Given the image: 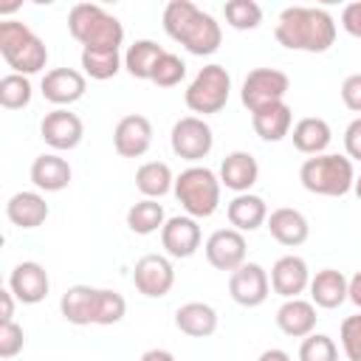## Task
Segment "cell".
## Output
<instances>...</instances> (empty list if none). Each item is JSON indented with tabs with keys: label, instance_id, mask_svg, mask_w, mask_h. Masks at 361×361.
<instances>
[{
	"label": "cell",
	"instance_id": "obj_1",
	"mask_svg": "<svg viewBox=\"0 0 361 361\" xmlns=\"http://www.w3.org/2000/svg\"><path fill=\"white\" fill-rule=\"evenodd\" d=\"M274 37L288 51L324 54L336 42V20L319 6H288L276 17Z\"/></svg>",
	"mask_w": 361,
	"mask_h": 361
},
{
	"label": "cell",
	"instance_id": "obj_2",
	"mask_svg": "<svg viewBox=\"0 0 361 361\" xmlns=\"http://www.w3.org/2000/svg\"><path fill=\"white\" fill-rule=\"evenodd\" d=\"M161 20H164V31L195 56H209L223 42L220 23L209 11L197 8L192 0H169L164 6Z\"/></svg>",
	"mask_w": 361,
	"mask_h": 361
},
{
	"label": "cell",
	"instance_id": "obj_3",
	"mask_svg": "<svg viewBox=\"0 0 361 361\" xmlns=\"http://www.w3.org/2000/svg\"><path fill=\"white\" fill-rule=\"evenodd\" d=\"M299 180L310 195L344 197L355 186V169L347 155L322 152V155L305 158V164L299 166Z\"/></svg>",
	"mask_w": 361,
	"mask_h": 361
},
{
	"label": "cell",
	"instance_id": "obj_4",
	"mask_svg": "<svg viewBox=\"0 0 361 361\" xmlns=\"http://www.w3.org/2000/svg\"><path fill=\"white\" fill-rule=\"evenodd\" d=\"M68 31L82 48H113L124 42V25L118 17L96 3H76L68 14Z\"/></svg>",
	"mask_w": 361,
	"mask_h": 361
},
{
	"label": "cell",
	"instance_id": "obj_5",
	"mask_svg": "<svg viewBox=\"0 0 361 361\" xmlns=\"http://www.w3.org/2000/svg\"><path fill=\"white\" fill-rule=\"evenodd\" d=\"M0 54L11 68V73H20V76L39 73L48 65L45 42L20 20L0 23Z\"/></svg>",
	"mask_w": 361,
	"mask_h": 361
},
{
	"label": "cell",
	"instance_id": "obj_6",
	"mask_svg": "<svg viewBox=\"0 0 361 361\" xmlns=\"http://www.w3.org/2000/svg\"><path fill=\"white\" fill-rule=\"evenodd\" d=\"M220 175H214L209 166H200V164H192L186 166L178 178H175V197L180 203V209L200 220V217H212L220 206Z\"/></svg>",
	"mask_w": 361,
	"mask_h": 361
},
{
	"label": "cell",
	"instance_id": "obj_7",
	"mask_svg": "<svg viewBox=\"0 0 361 361\" xmlns=\"http://www.w3.org/2000/svg\"><path fill=\"white\" fill-rule=\"evenodd\" d=\"M228 93H231V76L223 65L212 62V65H203L195 79L189 82L186 93H183V102L192 113H197L200 118L203 116H212V113H220L228 102Z\"/></svg>",
	"mask_w": 361,
	"mask_h": 361
},
{
	"label": "cell",
	"instance_id": "obj_8",
	"mask_svg": "<svg viewBox=\"0 0 361 361\" xmlns=\"http://www.w3.org/2000/svg\"><path fill=\"white\" fill-rule=\"evenodd\" d=\"M288 90H290L288 73H282V71H276V68H254V71L243 79L240 102H243V107H248V113H254V110H259V107L285 102Z\"/></svg>",
	"mask_w": 361,
	"mask_h": 361
},
{
	"label": "cell",
	"instance_id": "obj_9",
	"mask_svg": "<svg viewBox=\"0 0 361 361\" xmlns=\"http://www.w3.org/2000/svg\"><path fill=\"white\" fill-rule=\"evenodd\" d=\"M169 144H172V152L183 161H203L212 147H214V133L212 127L200 118V116H183L172 124V133H169Z\"/></svg>",
	"mask_w": 361,
	"mask_h": 361
},
{
	"label": "cell",
	"instance_id": "obj_10",
	"mask_svg": "<svg viewBox=\"0 0 361 361\" xmlns=\"http://www.w3.org/2000/svg\"><path fill=\"white\" fill-rule=\"evenodd\" d=\"M39 135L42 141L56 149V152H68V149H76L82 144V135H85V124L76 113H71L68 107H56L51 113L42 116L39 121Z\"/></svg>",
	"mask_w": 361,
	"mask_h": 361
},
{
	"label": "cell",
	"instance_id": "obj_11",
	"mask_svg": "<svg viewBox=\"0 0 361 361\" xmlns=\"http://www.w3.org/2000/svg\"><path fill=\"white\" fill-rule=\"evenodd\" d=\"M133 285L147 299H161L175 285V268L164 254H144L133 268Z\"/></svg>",
	"mask_w": 361,
	"mask_h": 361
},
{
	"label": "cell",
	"instance_id": "obj_12",
	"mask_svg": "<svg viewBox=\"0 0 361 361\" xmlns=\"http://www.w3.org/2000/svg\"><path fill=\"white\" fill-rule=\"evenodd\" d=\"M203 251H206V259H209L212 268L231 274L240 265H245L248 243H245L243 231H237V228H217V231L209 234Z\"/></svg>",
	"mask_w": 361,
	"mask_h": 361
},
{
	"label": "cell",
	"instance_id": "obj_13",
	"mask_svg": "<svg viewBox=\"0 0 361 361\" xmlns=\"http://www.w3.org/2000/svg\"><path fill=\"white\" fill-rule=\"evenodd\" d=\"M271 293L268 271L257 262H245L228 274V296L243 307H259Z\"/></svg>",
	"mask_w": 361,
	"mask_h": 361
},
{
	"label": "cell",
	"instance_id": "obj_14",
	"mask_svg": "<svg viewBox=\"0 0 361 361\" xmlns=\"http://www.w3.org/2000/svg\"><path fill=\"white\" fill-rule=\"evenodd\" d=\"M152 147V121L141 113H130L118 118L113 130V149L121 158H141Z\"/></svg>",
	"mask_w": 361,
	"mask_h": 361
},
{
	"label": "cell",
	"instance_id": "obj_15",
	"mask_svg": "<svg viewBox=\"0 0 361 361\" xmlns=\"http://www.w3.org/2000/svg\"><path fill=\"white\" fill-rule=\"evenodd\" d=\"M200 226L195 217L189 214H175V217H166L164 228H161V245L169 257L175 259H186L192 257L197 248H200Z\"/></svg>",
	"mask_w": 361,
	"mask_h": 361
},
{
	"label": "cell",
	"instance_id": "obj_16",
	"mask_svg": "<svg viewBox=\"0 0 361 361\" xmlns=\"http://www.w3.org/2000/svg\"><path fill=\"white\" fill-rule=\"evenodd\" d=\"M8 290L14 293L17 302L23 305H37L48 296L51 290V279H48V271L34 262V259H25V262H17L8 274Z\"/></svg>",
	"mask_w": 361,
	"mask_h": 361
},
{
	"label": "cell",
	"instance_id": "obj_17",
	"mask_svg": "<svg viewBox=\"0 0 361 361\" xmlns=\"http://www.w3.org/2000/svg\"><path fill=\"white\" fill-rule=\"evenodd\" d=\"M39 90L51 104L68 107V104H73L85 96L87 79L76 68H54V71H45V76L39 82Z\"/></svg>",
	"mask_w": 361,
	"mask_h": 361
},
{
	"label": "cell",
	"instance_id": "obj_18",
	"mask_svg": "<svg viewBox=\"0 0 361 361\" xmlns=\"http://www.w3.org/2000/svg\"><path fill=\"white\" fill-rule=\"evenodd\" d=\"M271 288L282 299H299L310 288V268L302 257L285 254L271 268Z\"/></svg>",
	"mask_w": 361,
	"mask_h": 361
},
{
	"label": "cell",
	"instance_id": "obj_19",
	"mask_svg": "<svg viewBox=\"0 0 361 361\" xmlns=\"http://www.w3.org/2000/svg\"><path fill=\"white\" fill-rule=\"evenodd\" d=\"M271 237L285 245V248H296L302 245L307 237H310V223L307 217L299 212V209H290V206H282V209H274L265 220Z\"/></svg>",
	"mask_w": 361,
	"mask_h": 361
},
{
	"label": "cell",
	"instance_id": "obj_20",
	"mask_svg": "<svg viewBox=\"0 0 361 361\" xmlns=\"http://www.w3.org/2000/svg\"><path fill=\"white\" fill-rule=\"evenodd\" d=\"M259 180V164L251 152L245 149H234L223 158L220 164V183L237 195L251 192V186Z\"/></svg>",
	"mask_w": 361,
	"mask_h": 361
},
{
	"label": "cell",
	"instance_id": "obj_21",
	"mask_svg": "<svg viewBox=\"0 0 361 361\" xmlns=\"http://www.w3.org/2000/svg\"><path fill=\"white\" fill-rule=\"evenodd\" d=\"M96 310H99V288L90 285H71L59 299L62 319L76 327L96 324Z\"/></svg>",
	"mask_w": 361,
	"mask_h": 361
},
{
	"label": "cell",
	"instance_id": "obj_22",
	"mask_svg": "<svg viewBox=\"0 0 361 361\" xmlns=\"http://www.w3.org/2000/svg\"><path fill=\"white\" fill-rule=\"evenodd\" d=\"M316 305L307 302V299H285L276 310V327L290 336V338H305L310 333H316Z\"/></svg>",
	"mask_w": 361,
	"mask_h": 361
},
{
	"label": "cell",
	"instance_id": "obj_23",
	"mask_svg": "<svg viewBox=\"0 0 361 361\" xmlns=\"http://www.w3.org/2000/svg\"><path fill=\"white\" fill-rule=\"evenodd\" d=\"M347 288H350V279L336 271V268H322L310 276V302L316 307H324V310H336L347 302Z\"/></svg>",
	"mask_w": 361,
	"mask_h": 361
},
{
	"label": "cell",
	"instance_id": "obj_24",
	"mask_svg": "<svg viewBox=\"0 0 361 361\" xmlns=\"http://www.w3.org/2000/svg\"><path fill=\"white\" fill-rule=\"evenodd\" d=\"M251 127L254 133L262 138V141H282L285 135H290L293 130V110L290 104L285 102H276V104H268V107H259L251 113Z\"/></svg>",
	"mask_w": 361,
	"mask_h": 361
},
{
	"label": "cell",
	"instance_id": "obj_25",
	"mask_svg": "<svg viewBox=\"0 0 361 361\" xmlns=\"http://www.w3.org/2000/svg\"><path fill=\"white\" fill-rule=\"evenodd\" d=\"M28 175H31V183H34L39 192H62V189L71 183V178H73L71 164H68L62 155H56V152H42V155H37Z\"/></svg>",
	"mask_w": 361,
	"mask_h": 361
},
{
	"label": "cell",
	"instance_id": "obj_26",
	"mask_svg": "<svg viewBox=\"0 0 361 361\" xmlns=\"http://www.w3.org/2000/svg\"><path fill=\"white\" fill-rule=\"evenodd\" d=\"M217 310L206 302H186L175 310V327L189 338H209L217 333Z\"/></svg>",
	"mask_w": 361,
	"mask_h": 361
},
{
	"label": "cell",
	"instance_id": "obj_27",
	"mask_svg": "<svg viewBox=\"0 0 361 361\" xmlns=\"http://www.w3.org/2000/svg\"><path fill=\"white\" fill-rule=\"evenodd\" d=\"M48 203L39 192H14L6 203V217L17 228H37L48 220Z\"/></svg>",
	"mask_w": 361,
	"mask_h": 361
},
{
	"label": "cell",
	"instance_id": "obj_28",
	"mask_svg": "<svg viewBox=\"0 0 361 361\" xmlns=\"http://www.w3.org/2000/svg\"><path fill=\"white\" fill-rule=\"evenodd\" d=\"M226 217L231 223V228L237 231H257L259 226H265L268 220V206L259 195H251V192H243V195H234V200L226 206Z\"/></svg>",
	"mask_w": 361,
	"mask_h": 361
},
{
	"label": "cell",
	"instance_id": "obj_29",
	"mask_svg": "<svg viewBox=\"0 0 361 361\" xmlns=\"http://www.w3.org/2000/svg\"><path fill=\"white\" fill-rule=\"evenodd\" d=\"M290 138H293V147L302 152V155H322L330 141H333V130L324 118L319 116H305L293 124L290 130Z\"/></svg>",
	"mask_w": 361,
	"mask_h": 361
},
{
	"label": "cell",
	"instance_id": "obj_30",
	"mask_svg": "<svg viewBox=\"0 0 361 361\" xmlns=\"http://www.w3.org/2000/svg\"><path fill=\"white\" fill-rule=\"evenodd\" d=\"M172 186H175V175H172L169 164H164V161H147L135 172V189L149 200L169 195Z\"/></svg>",
	"mask_w": 361,
	"mask_h": 361
},
{
	"label": "cell",
	"instance_id": "obj_31",
	"mask_svg": "<svg viewBox=\"0 0 361 361\" xmlns=\"http://www.w3.org/2000/svg\"><path fill=\"white\" fill-rule=\"evenodd\" d=\"M166 51L155 42V39H135L127 51H124V68L133 79H147L152 76V68L158 65V59L164 56Z\"/></svg>",
	"mask_w": 361,
	"mask_h": 361
},
{
	"label": "cell",
	"instance_id": "obj_32",
	"mask_svg": "<svg viewBox=\"0 0 361 361\" xmlns=\"http://www.w3.org/2000/svg\"><path fill=\"white\" fill-rule=\"evenodd\" d=\"M121 68H124L121 51H113V48H82V71H85V76H90L96 82H104V79H113Z\"/></svg>",
	"mask_w": 361,
	"mask_h": 361
},
{
	"label": "cell",
	"instance_id": "obj_33",
	"mask_svg": "<svg viewBox=\"0 0 361 361\" xmlns=\"http://www.w3.org/2000/svg\"><path fill=\"white\" fill-rule=\"evenodd\" d=\"M164 223H166V214H164V206L158 200L141 197L138 203H133L127 209V228L133 234H141V237L155 234L164 228Z\"/></svg>",
	"mask_w": 361,
	"mask_h": 361
},
{
	"label": "cell",
	"instance_id": "obj_34",
	"mask_svg": "<svg viewBox=\"0 0 361 361\" xmlns=\"http://www.w3.org/2000/svg\"><path fill=\"white\" fill-rule=\"evenodd\" d=\"M31 96H34V87L28 82V76H20V73H6L0 79V104L6 110H23L31 104Z\"/></svg>",
	"mask_w": 361,
	"mask_h": 361
},
{
	"label": "cell",
	"instance_id": "obj_35",
	"mask_svg": "<svg viewBox=\"0 0 361 361\" xmlns=\"http://www.w3.org/2000/svg\"><path fill=\"white\" fill-rule=\"evenodd\" d=\"M223 17L234 31H254L262 23V8L254 0H228L223 6Z\"/></svg>",
	"mask_w": 361,
	"mask_h": 361
},
{
	"label": "cell",
	"instance_id": "obj_36",
	"mask_svg": "<svg viewBox=\"0 0 361 361\" xmlns=\"http://www.w3.org/2000/svg\"><path fill=\"white\" fill-rule=\"evenodd\" d=\"M183 76H186V62H183L178 54L166 51V54L158 59V65L152 68L149 82L158 85V87H175V85L183 82Z\"/></svg>",
	"mask_w": 361,
	"mask_h": 361
},
{
	"label": "cell",
	"instance_id": "obj_37",
	"mask_svg": "<svg viewBox=\"0 0 361 361\" xmlns=\"http://www.w3.org/2000/svg\"><path fill=\"white\" fill-rule=\"evenodd\" d=\"M299 361H338V347L324 333H310L299 344Z\"/></svg>",
	"mask_w": 361,
	"mask_h": 361
},
{
	"label": "cell",
	"instance_id": "obj_38",
	"mask_svg": "<svg viewBox=\"0 0 361 361\" xmlns=\"http://www.w3.org/2000/svg\"><path fill=\"white\" fill-rule=\"evenodd\" d=\"M338 341L347 361H361V313H353L338 327Z\"/></svg>",
	"mask_w": 361,
	"mask_h": 361
},
{
	"label": "cell",
	"instance_id": "obj_39",
	"mask_svg": "<svg viewBox=\"0 0 361 361\" xmlns=\"http://www.w3.org/2000/svg\"><path fill=\"white\" fill-rule=\"evenodd\" d=\"M25 347V333L14 322H0V358H14Z\"/></svg>",
	"mask_w": 361,
	"mask_h": 361
},
{
	"label": "cell",
	"instance_id": "obj_40",
	"mask_svg": "<svg viewBox=\"0 0 361 361\" xmlns=\"http://www.w3.org/2000/svg\"><path fill=\"white\" fill-rule=\"evenodd\" d=\"M341 102L347 110L361 113V73H350L341 82Z\"/></svg>",
	"mask_w": 361,
	"mask_h": 361
},
{
	"label": "cell",
	"instance_id": "obj_41",
	"mask_svg": "<svg viewBox=\"0 0 361 361\" xmlns=\"http://www.w3.org/2000/svg\"><path fill=\"white\" fill-rule=\"evenodd\" d=\"M344 152L350 161H361V116L353 118L344 130Z\"/></svg>",
	"mask_w": 361,
	"mask_h": 361
},
{
	"label": "cell",
	"instance_id": "obj_42",
	"mask_svg": "<svg viewBox=\"0 0 361 361\" xmlns=\"http://www.w3.org/2000/svg\"><path fill=\"white\" fill-rule=\"evenodd\" d=\"M341 28H344L350 37L361 39V0L347 3V6L341 8Z\"/></svg>",
	"mask_w": 361,
	"mask_h": 361
},
{
	"label": "cell",
	"instance_id": "obj_43",
	"mask_svg": "<svg viewBox=\"0 0 361 361\" xmlns=\"http://www.w3.org/2000/svg\"><path fill=\"white\" fill-rule=\"evenodd\" d=\"M0 305H3V313H0V322H14V293L8 288L0 290Z\"/></svg>",
	"mask_w": 361,
	"mask_h": 361
},
{
	"label": "cell",
	"instance_id": "obj_44",
	"mask_svg": "<svg viewBox=\"0 0 361 361\" xmlns=\"http://www.w3.org/2000/svg\"><path fill=\"white\" fill-rule=\"evenodd\" d=\"M347 299L361 310V271H355L350 276V288H347Z\"/></svg>",
	"mask_w": 361,
	"mask_h": 361
},
{
	"label": "cell",
	"instance_id": "obj_45",
	"mask_svg": "<svg viewBox=\"0 0 361 361\" xmlns=\"http://www.w3.org/2000/svg\"><path fill=\"white\" fill-rule=\"evenodd\" d=\"M138 361H175V355L169 353V350H161V347H155V350H147Z\"/></svg>",
	"mask_w": 361,
	"mask_h": 361
},
{
	"label": "cell",
	"instance_id": "obj_46",
	"mask_svg": "<svg viewBox=\"0 0 361 361\" xmlns=\"http://www.w3.org/2000/svg\"><path fill=\"white\" fill-rule=\"evenodd\" d=\"M257 361H290V355H288L285 350H279V347H271V350H265Z\"/></svg>",
	"mask_w": 361,
	"mask_h": 361
},
{
	"label": "cell",
	"instance_id": "obj_47",
	"mask_svg": "<svg viewBox=\"0 0 361 361\" xmlns=\"http://www.w3.org/2000/svg\"><path fill=\"white\" fill-rule=\"evenodd\" d=\"M353 192H355V195H358V200H361V175L355 178V186H353Z\"/></svg>",
	"mask_w": 361,
	"mask_h": 361
}]
</instances>
